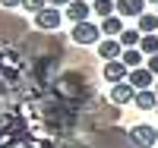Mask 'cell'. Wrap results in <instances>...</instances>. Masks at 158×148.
Instances as JSON below:
<instances>
[{
  "label": "cell",
  "instance_id": "obj_12",
  "mask_svg": "<svg viewBox=\"0 0 158 148\" xmlns=\"http://www.w3.org/2000/svg\"><path fill=\"white\" fill-rule=\"evenodd\" d=\"M136 29L142 35H158V13H142L136 19Z\"/></svg>",
  "mask_w": 158,
  "mask_h": 148
},
{
  "label": "cell",
  "instance_id": "obj_19",
  "mask_svg": "<svg viewBox=\"0 0 158 148\" xmlns=\"http://www.w3.org/2000/svg\"><path fill=\"white\" fill-rule=\"evenodd\" d=\"M0 6L3 10H16V6H22V0H0Z\"/></svg>",
  "mask_w": 158,
  "mask_h": 148
},
{
  "label": "cell",
  "instance_id": "obj_15",
  "mask_svg": "<svg viewBox=\"0 0 158 148\" xmlns=\"http://www.w3.org/2000/svg\"><path fill=\"white\" fill-rule=\"evenodd\" d=\"M139 41H142V32H139V29H123V35H120L123 50H127V47H139Z\"/></svg>",
  "mask_w": 158,
  "mask_h": 148
},
{
  "label": "cell",
  "instance_id": "obj_24",
  "mask_svg": "<svg viewBox=\"0 0 158 148\" xmlns=\"http://www.w3.org/2000/svg\"><path fill=\"white\" fill-rule=\"evenodd\" d=\"M155 13H158V10H155Z\"/></svg>",
  "mask_w": 158,
  "mask_h": 148
},
{
  "label": "cell",
  "instance_id": "obj_25",
  "mask_svg": "<svg viewBox=\"0 0 158 148\" xmlns=\"http://www.w3.org/2000/svg\"><path fill=\"white\" fill-rule=\"evenodd\" d=\"M155 114H158V110H155Z\"/></svg>",
  "mask_w": 158,
  "mask_h": 148
},
{
  "label": "cell",
  "instance_id": "obj_7",
  "mask_svg": "<svg viewBox=\"0 0 158 148\" xmlns=\"http://www.w3.org/2000/svg\"><path fill=\"white\" fill-rule=\"evenodd\" d=\"M63 16H70L73 25L89 22V16H92V3H89V0H73V3L67 6V13H63Z\"/></svg>",
  "mask_w": 158,
  "mask_h": 148
},
{
  "label": "cell",
  "instance_id": "obj_23",
  "mask_svg": "<svg viewBox=\"0 0 158 148\" xmlns=\"http://www.w3.org/2000/svg\"><path fill=\"white\" fill-rule=\"evenodd\" d=\"M89 3H95V0H89Z\"/></svg>",
  "mask_w": 158,
  "mask_h": 148
},
{
  "label": "cell",
  "instance_id": "obj_10",
  "mask_svg": "<svg viewBox=\"0 0 158 148\" xmlns=\"http://www.w3.org/2000/svg\"><path fill=\"white\" fill-rule=\"evenodd\" d=\"M101 35H104V38H120V35H123V19L117 16V13L108 16V19H101Z\"/></svg>",
  "mask_w": 158,
  "mask_h": 148
},
{
  "label": "cell",
  "instance_id": "obj_6",
  "mask_svg": "<svg viewBox=\"0 0 158 148\" xmlns=\"http://www.w3.org/2000/svg\"><path fill=\"white\" fill-rule=\"evenodd\" d=\"M108 98H111L114 107H123V104H130V101L136 98V88L130 85V82H117V85H111V95Z\"/></svg>",
  "mask_w": 158,
  "mask_h": 148
},
{
  "label": "cell",
  "instance_id": "obj_22",
  "mask_svg": "<svg viewBox=\"0 0 158 148\" xmlns=\"http://www.w3.org/2000/svg\"><path fill=\"white\" fill-rule=\"evenodd\" d=\"M155 95H158V82H155Z\"/></svg>",
  "mask_w": 158,
  "mask_h": 148
},
{
  "label": "cell",
  "instance_id": "obj_16",
  "mask_svg": "<svg viewBox=\"0 0 158 148\" xmlns=\"http://www.w3.org/2000/svg\"><path fill=\"white\" fill-rule=\"evenodd\" d=\"M139 50L146 54V57H155V54H158V35H142Z\"/></svg>",
  "mask_w": 158,
  "mask_h": 148
},
{
  "label": "cell",
  "instance_id": "obj_18",
  "mask_svg": "<svg viewBox=\"0 0 158 148\" xmlns=\"http://www.w3.org/2000/svg\"><path fill=\"white\" fill-rule=\"evenodd\" d=\"M146 66L152 70V76L158 79V54H155V57H149V60H146Z\"/></svg>",
  "mask_w": 158,
  "mask_h": 148
},
{
  "label": "cell",
  "instance_id": "obj_3",
  "mask_svg": "<svg viewBox=\"0 0 158 148\" xmlns=\"http://www.w3.org/2000/svg\"><path fill=\"white\" fill-rule=\"evenodd\" d=\"M60 19H63V13L57 10V6H44L41 13H35V25L41 32H54V29H60Z\"/></svg>",
  "mask_w": 158,
  "mask_h": 148
},
{
  "label": "cell",
  "instance_id": "obj_4",
  "mask_svg": "<svg viewBox=\"0 0 158 148\" xmlns=\"http://www.w3.org/2000/svg\"><path fill=\"white\" fill-rule=\"evenodd\" d=\"M130 85H133L136 91H146V88H155V82L158 79L152 76V70L149 66H139V70H130V79H127Z\"/></svg>",
  "mask_w": 158,
  "mask_h": 148
},
{
  "label": "cell",
  "instance_id": "obj_13",
  "mask_svg": "<svg viewBox=\"0 0 158 148\" xmlns=\"http://www.w3.org/2000/svg\"><path fill=\"white\" fill-rule=\"evenodd\" d=\"M142 57H146V54H142L139 47H127V50L120 54L123 66H130V70H139V66H142Z\"/></svg>",
  "mask_w": 158,
  "mask_h": 148
},
{
  "label": "cell",
  "instance_id": "obj_14",
  "mask_svg": "<svg viewBox=\"0 0 158 148\" xmlns=\"http://www.w3.org/2000/svg\"><path fill=\"white\" fill-rule=\"evenodd\" d=\"M92 10H95V16L108 19V16H114V13H117V0H95Z\"/></svg>",
  "mask_w": 158,
  "mask_h": 148
},
{
  "label": "cell",
  "instance_id": "obj_5",
  "mask_svg": "<svg viewBox=\"0 0 158 148\" xmlns=\"http://www.w3.org/2000/svg\"><path fill=\"white\" fill-rule=\"evenodd\" d=\"M101 76L108 79L111 85H117V82H127V79H130V66H123V60H111V63H104Z\"/></svg>",
  "mask_w": 158,
  "mask_h": 148
},
{
  "label": "cell",
  "instance_id": "obj_1",
  "mask_svg": "<svg viewBox=\"0 0 158 148\" xmlns=\"http://www.w3.org/2000/svg\"><path fill=\"white\" fill-rule=\"evenodd\" d=\"M70 41H73V44H79V47L101 44V25H95V22H79V25H73Z\"/></svg>",
  "mask_w": 158,
  "mask_h": 148
},
{
  "label": "cell",
  "instance_id": "obj_8",
  "mask_svg": "<svg viewBox=\"0 0 158 148\" xmlns=\"http://www.w3.org/2000/svg\"><path fill=\"white\" fill-rule=\"evenodd\" d=\"M120 54H123V44H120V38H104V41L98 44V57L104 63H111V60H120Z\"/></svg>",
  "mask_w": 158,
  "mask_h": 148
},
{
  "label": "cell",
  "instance_id": "obj_11",
  "mask_svg": "<svg viewBox=\"0 0 158 148\" xmlns=\"http://www.w3.org/2000/svg\"><path fill=\"white\" fill-rule=\"evenodd\" d=\"M133 104L139 107V110H158V95H155V88H146V91H136Z\"/></svg>",
  "mask_w": 158,
  "mask_h": 148
},
{
  "label": "cell",
  "instance_id": "obj_9",
  "mask_svg": "<svg viewBox=\"0 0 158 148\" xmlns=\"http://www.w3.org/2000/svg\"><path fill=\"white\" fill-rule=\"evenodd\" d=\"M142 13H146V0H117V16H133V19H139Z\"/></svg>",
  "mask_w": 158,
  "mask_h": 148
},
{
  "label": "cell",
  "instance_id": "obj_17",
  "mask_svg": "<svg viewBox=\"0 0 158 148\" xmlns=\"http://www.w3.org/2000/svg\"><path fill=\"white\" fill-rule=\"evenodd\" d=\"M44 6H48V0H22V10L32 13V16H35V13H41Z\"/></svg>",
  "mask_w": 158,
  "mask_h": 148
},
{
  "label": "cell",
  "instance_id": "obj_2",
  "mask_svg": "<svg viewBox=\"0 0 158 148\" xmlns=\"http://www.w3.org/2000/svg\"><path fill=\"white\" fill-rule=\"evenodd\" d=\"M127 139L133 148H152L158 142V126H149V123H136L133 129L127 132Z\"/></svg>",
  "mask_w": 158,
  "mask_h": 148
},
{
  "label": "cell",
  "instance_id": "obj_21",
  "mask_svg": "<svg viewBox=\"0 0 158 148\" xmlns=\"http://www.w3.org/2000/svg\"><path fill=\"white\" fill-rule=\"evenodd\" d=\"M146 3H155V6H158V0H146Z\"/></svg>",
  "mask_w": 158,
  "mask_h": 148
},
{
  "label": "cell",
  "instance_id": "obj_20",
  "mask_svg": "<svg viewBox=\"0 0 158 148\" xmlns=\"http://www.w3.org/2000/svg\"><path fill=\"white\" fill-rule=\"evenodd\" d=\"M70 3H73V0H48V6H57V10H60V6H63V10H67Z\"/></svg>",
  "mask_w": 158,
  "mask_h": 148
}]
</instances>
